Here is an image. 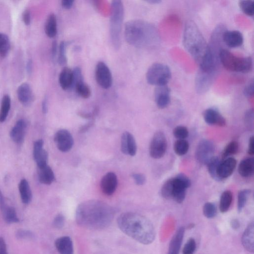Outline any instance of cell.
<instances>
[{
	"instance_id": "9",
	"label": "cell",
	"mask_w": 254,
	"mask_h": 254,
	"mask_svg": "<svg viewBox=\"0 0 254 254\" xmlns=\"http://www.w3.org/2000/svg\"><path fill=\"white\" fill-rule=\"evenodd\" d=\"M168 148L166 136L164 132H156L152 138L150 146L151 156L156 159L162 158L165 155Z\"/></svg>"
},
{
	"instance_id": "3",
	"label": "cell",
	"mask_w": 254,
	"mask_h": 254,
	"mask_svg": "<svg viewBox=\"0 0 254 254\" xmlns=\"http://www.w3.org/2000/svg\"><path fill=\"white\" fill-rule=\"evenodd\" d=\"M118 224L124 234L141 244L149 245L155 239L156 233L153 224L140 214L124 213L118 218Z\"/></svg>"
},
{
	"instance_id": "19",
	"label": "cell",
	"mask_w": 254,
	"mask_h": 254,
	"mask_svg": "<svg viewBox=\"0 0 254 254\" xmlns=\"http://www.w3.org/2000/svg\"><path fill=\"white\" fill-rule=\"evenodd\" d=\"M27 129V123L25 120H18L10 132L12 140L16 144H21L24 141Z\"/></svg>"
},
{
	"instance_id": "23",
	"label": "cell",
	"mask_w": 254,
	"mask_h": 254,
	"mask_svg": "<svg viewBox=\"0 0 254 254\" xmlns=\"http://www.w3.org/2000/svg\"><path fill=\"white\" fill-rule=\"evenodd\" d=\"M242 244L248 252L253 253L254 251V225L250 223L246 228L242 237Z\"/></svg>"
},
{
	"instance_id": "52",
	"label": "cell",
	"mask_w": 254,
	"mask_h": 254,
	"mask_svg": "<svg viewBox=\"0 0 254 254\" xmlns=\"http://www.w3.org/2000/svg\"><path fill=\"white\" fill-rule=\"evenodd\" d=\"M0 254H8L6 242L2 237H0Z\"/></svg>"
},
{
	"instance_id": "32",
	"label": "cell",
	"mask_w": 254,
	"mask_h": 254,
	"mask_svg": "<svg viewBox=\"0 0 254 254\" xmlns=\"http://www.w3.org/2000/svg\"><path fill=\"white\" fill-rule=\"evenodd\" d=\"M220 163V159L214 156L207 164L210 176L214 180L217 181H221L218 175V169Z\"/></svg>"
},
{
	"instance_id": "41",
	"label": "cell",
	"mask_w": 254,
	"mask_h": 254,
	"mask_svg": "<svg viewBox=\"0 0 254 254\" xmlns=\"http://www.w3.org/2000/svg\"><path fill=\"white\" fill-rule=\"evenodd\" d=\"M241 11L246 15L253 17L254 15V2L251 0H242L239 3Z\"/></svg>"
},
{
	"instance_id": "57",
	"label": "cell",
	"mask_w": 254,
	"mask_h": 254,
	"mask_svg": "<svg viewBox=\"0 0 254 254\" xmlns=\"http://www.w3.org/2000/svg\"><path fill=\"white\" fill-rule=\"evenodd\" d=\"M48 106H48V99L46 98H45L42 102V111H43V113H44V114L47 113V112L48 111V108H49Z\"/></svg>"
},
{
	"instance_id": "7",
	"label": "cell",
	"mask_w": 254,
	"mask_h": 254,
	"mask_svg": "<svg viewBox=\"0 0 254 254\" xmlns=\"http://www.w3.org/2000/svg\"><path fill=\"white\" fill-rule=\"evenodd\" d=\"M220 58V64L229 71L248 73L253 68L251 57H238L224 49L221 50Z\"/></svg>"
},
{
	"instance_id": "37",
	"label": "cell",
	"mask_w": 254,
	"mask_h": 254,
	"mask_svg": "<svg viewBox=\"0 0 254 254\" xmlns=\"http://www.w3.org/2000/svg\"><path fill=\"white\" fill-rule=\"evenodd\" d=\"M173 186V178H170L166 181L161 190V194L163 197L167 200L172 199Z\"/></svg>"
},
{
	"instance_id": "17",
	"label": "cell",
	"mask_w": 254,
	"mask_h": 254,
	"mask_svg": "<svg viewBox=\"0 0 254 254\" xmlns=\"http://www.w3.org/2000/svg\"><path fill=\"white\" fill-rule=\"evenodd\" d=\"M121 150L126 155L135 156L137 152V146L133 135L129 132H125L121 137Z\"/></svg>"
},
{
	"instance_id": "43",
	"label": "cell",
	"mask_w": 254,
	"mask_h": 254,
	"mask_svg": "<svg viewBox=\"0 0 254 254\" xmlns=\"http://www.w3.org/2000/svg\"><path fill=\"white\" fill-rule=\"evenodd\" d=\"M175 138L178 140H186L189 136V131L186 127L178 126L175 127L173 131Z\"/></svg>"
},
{
	"instance_id": "44",
	"label": "cell",
	"mask_w": 254,
	"mask_h": 254,
	"mask_svg": "<svg viewBox=\"0 0 254 254\" xmlns=\"http://www.w3.org/2000/svg\"><path fill=\"white\" fill-rule=\"evenodd\" d=\"M67 45V44L65 41H62L59 45L58 62L61 66L65 65L67 62L66 54Z\"/></svg>"
},
{
	"instance_id": "59",
	"label": "cell",
	"mask_w": 254,
	"mask_h": 254,
	"mask_svg": "<svg viewBox=\"0 0 254 254\" xmlns=\"http://www.w3.org/2000/svg\"><path fill=\"white\" fill-rule=\"evenodd\" d=\"M33 70V62L29 60L27 65V71L29 74H31Z\"/></svg>"
},
{
	"instance_id": "8",
	"label": "cell",
	"mask_w": 254,
	"mask_h": 254,
	"mask_svg": "<svg viewBox=\"0 0 254 254\" xmlns=\"http://www.w3.org/2000/svg\"><path fill=\"white\" fill-rule=\"evenodd\" d=\"M171 78L170 68L163 63H154L149 68L146 74L149 84L156 86L167 85Z\"/></svg>"
},
{
	"instance_id": "45",
	"label": "cell",
	"mask_w": 254,
	"mask_h": 254,
	"mask_svg": "<svg viewBox=\"0 0 254 254\" xmlns=\"http://www.w3.org/2000/svg\"><path fill=\"white\" fill-rule=\"evenodd\" d=\"M196 241L193 238H190L184 245L183 249V254H193L196 250Z\"/></svg>"
},
{
	"instance_id": "22",
	"label": "cell",
	"mask_w": 254,
	"mask_h": 254,
	"mask_svg": "<svg viewBox=\"0 0 254 254\" xmlns=\"http://www.w3.org/2000/svg\"><path fill=\"white\" fill-rule=\"evenodd\" d=\"M174 178V186L172 199L178 203H181L186 199L188 187L176 176Z\"/></svg>"
},
{
	"instance_id": "20",
	"label": "cell",
	"mask_w": 254,
	"mask_h": 254,
	"mask_svg": "<svg viewBox=\"0 0 254 254\" xmlns=\"http://www.w3.org/2000/svg\"><path fill=\"white\" fill-rule=\"evenodd\" d=\"M237 165V161L233 157H230L221 161L218 169V175L221 181L232 175Z\"/></svg>"
},
{
	"instance_id": "34",
	"label": "cell",
	"mask_w": 254,
	"mask_h": 254,
	"mask_svg": "<svg viewBox=\"0 0 254 254\" xmlns=\"http://www.w3.org/2000/svg\"><path fill=\"white\" fill-rule=\"evenodd\" d=\"M1 212L3 218L7 223L12 224L19 221L16 211L13 207L7 205L4 209L1 210Z\"/></svg>"
},
{
	"instance_id": "14",
	"label": "cell",
	"mask_w": 254,
	"mask_h": 254,
	"mask_svg": "<svg viewBox=\"0 0 254 254\" xmlns=\"http://www.w3.org/2000/svg\"><path fill=\"white\" fill-rule=\"evenodd\" d=\"M101 186L102 191L105 195H112L116 191L118 186L117 175L114 172L107 173L102 178Z\"/></svg>"
},
{
	"instance_id": "35",
	"label": "cell",
	"mask_w": 254,
	"mask_h": 254,
	"mask_svg": "<svg viewBox=\"0 0 254 254\" xmlns=\"http://www.w3.org/2000/svg\"><path fill=\"white\" fill-rule=\"evenodd\" d=\"M73 89L76 90L79 96L85 99H88L91 96V89L84 80L77 83Z\"/></svg>"
},
{
	"instance_id": "54",
	"label": "cell",
	"mask_w": 254,
	"mask_h": 254,
	"mask_svg": "<svg viewBox=\"0 0 254 254\" xmlns=\"http://www.w3.org/2000/svg\"><path fill=\"white\" fill-rule=\"evenodd\" d=\"M74 3V0H63L61 2L62 7L65 9H70Z\"/></svg>"
},
{
	"instance_id": "13",
	"label": "cell",
	"mask_w": 254,
	"mask_h": 254,
	"mask_svg": "<svg viewBox=\"0 0 254 254\" xmlns=\"http://www.w3.org/2000/svg\"><path fill=\"white\" fill-rule=\"evenodd\" d=\"M170 92V89L167 85L156 86L154 100L159 108L165 109L169 106L171 102Z\"/></svg>"
},
{
	"instance_id": "12",
	"label": "cell",
	"mask_w": 254,
	"mask_h": 254,
	"mask_svg": "<svg viewBox=\"0 0 254 254\" xmlns=\"http://www.w3.org/2000/svg\"><path fill=\"white\" fill-rule=\"evenodd\" d=\"M54 141L58 150L63 152L70 151L74 143L72 135L65 129L57 132L54 136Z\"/></svg>"
},
{
	"instance_id": "27",
	"label": "cell",
	"mask_w": 254,
	"mask_h": 254,
	"mask_svg": "<svg viewBox=\"0 0 254 254\" xmlns=\"http://www.w3.org/2000/svg\"><path fill=\"white\" fill-rule=\"evenodd\" d=\"M18 189L23 203L28 204L32 200V192L28 181L25 179H22L18 185Z\"/></svg>"
},
{
	"instance_id": "5",
	"label": "cell",
	"mask_w": 254,
	"mask_h": 254,
	"mask_svg": "<svg viewBox=\"0 0 254 254\" xmlns=\"http://www.w3.org/2000/svg\"><path fill=\"white\" fill-rule=\"evenodd\" d=\"M183 42L185 49L200 65L208 50V43L197 25L192 20L188 21L185 26Z\"/></svg>"
},
{
	"instance_id": "33",
	"label": "cell",
	"mask_w": 254,
	"mask_h": 254,
	"mask_svg": "<svg viewBox=\"0 0 254 254\" xmlns=\"http://www.w3.org/2000/svg\"><path fill=\"white\" fill-rule=\"evenodd\" d=\"M11 106L10 97L8 95H5L2 99L1 109H0V123H3L6 120Z\"/></svg>"
},
{
	"instance_id": "48",
	"label": "cell",
	"mask_w": 254,
	"mask_h": 254,
	"mask_svg": "<svg viewBox=\"0 0 254 254\" xmlns=\"http://www.w3.org/2000/svg\"><path fill=\"white\" fill-rule=\"evenodd\" d=\"M65 218L62 214L57 215L54 218L53 222L54 227L57 229L62 228L65 225Z\"/></svg>"
},
{
	"instance_id": "46",
	"label": "cell",
	"mask_w": 254,
	"mask_h": 254,
	"mask_svg": "<svg viewBox=\"0 0 254 254\" xmlns=\"http://www.w3.org/2000/svg\"><path fill=\"white\" fill-rule=\"evenodd\" d=\"M254 110L250 109L247 110L245 114V123L249 129L253 130L254 128Z\"/></svg>"
},
{
	"instance_id": "24",
	"label": "cell",
	"mask_w": 254,
	"mask_h": 254,
	"mask_svg": "<svg viewBox=\"0 0 254 254\" xmlns=\"http://www.w3.org/2000/svg\"><path fill=\"white\" fill-rule=\"evenodd\" d=\"M55 247L60 254H74V246L71 238L63 237L56 239Z\"/></svg>"
},
{
	"instance_id": "11",
	"label": "cell",
	"mask_w": 254,
	"mask_h": 254,
	"mask_svg": "<svg viewBox=\"0 0 254 254\" xmlns=\"http://www.w3.org/2000/svg\"><path fill=\"white\" fill-rule=\"evenodd\" d=\"M95 77L97 83L104 89L112 85L113 78L110 68L103 62H99L96 67Z\"/></svg>"
},
{
	"instance_id": "36",
	"label": "cell",
	"mask_w": 254,
	"mask_h": 254,
	"mask_svg": "<svg viewBox=\"0 0 254 254\" xmlns=\"http://www.w3.org/2000/svg\"><path fill=\"white\" fill-rule=\"evenodd\" d=\"M11 48V43L9 37L5 34L0 33V56L5 58L8 54Z\"/></svg>"
},
{
	"instance_id": "39",
	"label": "cell",
	"mask_w": 254,
	"mask_h": 254,
	"mask_svg": "<svg viewBox=\"0 0 254 254\" xmlns=\"http://www.w3.org/2000/svg\"><path fill=\"white\" fill-rule=\"evenodd\" d=\"M239 144L236 141L230 142L224 149L222 152V158L226 159L230 156L236 154L239 151Z\"/></svg>"
},
{
	"instance_id": "51",
	"label": "cell",
	"mask_w": 254,
	"mask_h": 254,
	"mask_svg": "<svg viewBox=\"0 0 254 254\" xmlns=\"http://www.w3.org/2000/svg\"><path fill=\"white\" fill-rule=\"evenodd\" d=\"M22 20L27 26L31 24L32 21V16L31 12L27 10H26L22 15Z\"/></svg>"
},
{
	"instance_id": "47",
	"label": "cell",
	"mask_w": 254,
	"mask_h": 254,
	"mask_svg": "<svg viewBox=\"0 0 254 254\" xmlns=\"http://www.w3.org/2000/svg\"><path fill=\"white\" fill-rule=\"evenodd\" d=\"M16 236L19 239H32L34 237V235L31 231L27 230H19L16 234Z\"/></svg>"
},
{
	"instance_id": "2",
	"label": "cell",
	"mask_w": 254,
	"mask_h": 254,
	"mask_svg": "<svg viewBox=\"0 0 254 254\" xmlns=\"http://www.w3.org/2000/svg\"><path fill=\"white\" fill-rule=\"evenodd\" d=\"M115 212L109 204L99 200H89L77 207L76 220L80 226L91 230H102L112 223Z\"/></svg>"
},
{
	"instance_id": "38",
	"label": "cell",
	"mask_w": 254,
	"mask_h": 254,
	"mask_svg": "<svg viewBox=\"0 0 254 254\" xmlns=\"http://www.w3.org/2000/svg\"><path fill=\"white\" fill-rule=\"evenodd\" d=\"M189 149V144L186 140H178L174 143V151L178 156L186 154Z\"/></svg>"
},
{
	"instance_id": "28",
	"label": "cell",
	"mask_w": 254,
	"mask_h": 254,
	"mask_svg": "<svg viewBox=\"0 0 254 254\" xmlns=\"http://www.w3.org/2000/svg\"><path fill=\"white\" fill-rule=\"evenodd\" d=\"M254 160L253 158H248L242 160L239 165L238 173L244 178L251 177L254 174Z\"/></svg>"
},
{
	"instance_id": "60",
	"label": "cell",
	"mask_w": 254,
	"mask_h": 254,
	"mask_svg": "<svg viewBox=\"0 0 254 254\" xmlns=\"http://www.w3.org/2000/svg\"><path fill=\"white\" fill-rule=\"evenodd\" d=\"M146 2L152 4H158L161 3L160 0H147Z\"/></svg>"
},
{
	"instance_id": "16",
	"label": "cell",
	"mask_w": 254,
	"mask_h": 254,
	"mask_svg": "<svg viewBox=\"0 0 254 254\" xmlns=\"http://www.w3.org/2000/svg\"><path fill=\"white\" fill-rule=\"evenodd\" d=\"M222 40L227 47L237 48L241 46L244 42L243 34L238 31L226 30L222 36Z\"/></svg>"
},
{
	"instance_id": "53",
	"label": "cell",
	"mask_w": 254,
	"mask_h": 254,
	"mask_svg": "<svg viewBox=\"0 0 254 254\" xmlns=\"http://www.w3.org/2000/svg\"><path fill=\"white\" fill-rule=\"evenodd\" d=\"M248 153L250 155L254 154V137L253 135L251 136L249 139Z\"/></svg>"
},
{
	"instance_id": "4",
	"label": "cell",
	"mask_w": 254,
	"mask_h": 254,
	"mask_svg": "<svg viewBox=\"0 0 254 254\" xmlns=\"http://www.w3.org/2000/svg\"><path fill=\"white\" fill-rule=\"evenodd\" d=\"M124 35L127 42L136 48L153 49L160 43L157 28L152 23L144 20L134 19L127 22Z\"/></svg>"
},
{
	"instance_id": "18",
	"label": "cell",
	"mask_w": 254,
	"mask_h": 254,
	"mask_svg": "<svg viewBox=\"0 0 254 254\" xmlns=\"http://www.w3.org/2000/svg\"><path fill=\"white\" fill-rule=\"evenodd\" d=\"M204 121L207 124L224 127L226 125V120L218 110L214 108H209L203 114Z\"/></svg>"
},
{
	"instance_id": "58",
	"label": "cell",
	"mask_w": 254,
	"mask_h": 254,
	"mask_svg": "<svg viewBox=\"0 0 254 254\" xmlns=\"http://www.w3.org/2000/svg\"><path fill=\"white\" fill-rule=\"evenodd\" d=\"M231 225L234 229H237L240 227V223L237 220H234L231 222Z\"/></svg>"
},
{
	"instance_id": "49",
	"label": "cell",
	"mask_w": 254,
	"mask_h": 254,
	"mask_svg": "<svg viewBox=\"0 0 254 254\" xmlns=\"http://www.w3.org/2000/svg\"><path fill=\"white\" fill-rule=\"evenodd\" d=\"M243 94L247 98L253 97L254 94V85L253 80L250 81V82L245 86Z\"/></svg>"
},
{
	"instance_id": "50",
	"label": "cell",
	"mask_w": 254,
	"mask_h": 254,
	"mask_svg": "<svg viewBox=\"0 0 254 254\" xmlns=\"http://www.w3.org/2000/svg\"><path fill=\"white\" fill-rule=\"evenodd\" d=\"M132 177L137 186H143L146 182V176L141 173H135L132 175Z\"/></svg>"
},
{
	"instance_id": "10",
	"label": "cell",
	"mask_w": 254,
	"mask_h": 254,
	"mask_svg": "<svg viewBox=\"0 0 254 254\" xmlns=\"http://www.w3.org/2000/svg\"><path fill=\"white\" fill-rule=\"evenodd\" d=\"M215 152V146L212 141L202 140L197 147L196 158L201 165H207L214 156Z\"/></svg>"
},
{
	"instance_id": "21",
	"label": "cell",
	"mask_w": 254,
	"mask_h": 254,
	"mask_svg": "<svg viewBox=\"0 0 254 254\" xmlns=\"http://www.w3.org/2000/svg\"><path fill=\"white\" fill-rule=\"evenodd\" d=\"M17 95L19 102L24 105L28 106L33 100V92L28 83H23L17 88Z\"/></svg>"
},
{
	"instance_id": "31",
	"label": "cell",
	"mask_w": 254,
	"mask_h": 254,
	"mask_svg": "<svg viewBox=\"0 0 254 254\" xmlns=\"http://www.w3.org/2000/svg\"><path fill=\"white\" fill-rule=\"evenodd\" d=\"M233 200V195L229 190L225 191L221 195L220 203V210L221 213L227 212L230 208Z\"/></svg>"
},
{
	"instance_id": "25",
	"label": "cell",
	"mask_w": 254,
	"mask_h": 254,
	"mask_svg": "<svg viewBox=\"0 0 254 254\" xmlns=\"http://www.w3.org/2000/svg\"><path fill=\"white\" fill-rule=\"evenodd\" d=\"M185 228H180L170 241L168 254H179L185 234Z\"/></svg>"
},
{
	"instance_id": "29",
	"label": "cell",
	"mask_w": 254,
	"mask_h": 254,
	"mask_svg": "<svg viewBox=\"0 0 254 254\" xmlns=\"http://www.w3.org/2000/svg\"><path fill=\"white\" fill-rule=\"evenodd\" d=\"M39 182L45 185H51L55 180V175L51 168L48 165L39 169Z\"/></svg>"
},
{
	"instance_id": "42",
	"label": "cell",
	"mask_w": 254,
	"mask_h": 254,
	"mask_svg": "<svg viewBox=\"0 0 254 254\" xmlns=\"http://www.w3.org/2000/svg\"><path fill=\"white\" fill-rule=\"evenodd\" d=\"M203 214L208 219H212L216 217L217 214V206L213 203H206L203 207Z\"/></svg>"
},
{
	"instance_id": "15",
	"label": "cell",
	"mask_w": 254,
	"mask_h": 254,
	"mask_svg": "<svg viewBox=\"0 0 254 254\" xmlns=\"http://www.w3.org/2000/svg\"><path fill=\"white\" fill-rule=\"evenodd\" d=\"M43 146L42 140L35 141L34 146V157L38 169L48 165L49 154Z\"/></svg>"
},
{
	"instance_id": "26",
	"label": "cell",
	"mask_w": 254,
	"mask_h": 254,
	"mask_svg": "<svg viewBox=\"0 0 254 254\" xmlns=\"http://www.w3.org/2000/svg\"><path fill=\"white\" fill-rule=\"evenodd\" d=\"M73 80V70L68 67L64 68L61 72L59 78L61 87L64 90L71 89Z\"/></svg>"
},
{
	"instance_id": "40",
	"label": "cell",
	"mask_w": 254,
	"mask_h": 254,
	"mask_svg": "<svg viewBox=\"0 0 254 254\" xmlns=\"http://www.w3.org/2000/svg\"><path fill=\"white\" fill-rule=\"evenodd\" d=\"M250 194L251 190L249 189H244L239 192L237 202V209L239 212H241L244 208Z\"/></svg>"
},
{
	"instance_id": "56",
	"label": "cell",
	"mask_w": 254,
	"mask_h": 254,
	"mask_svg": "<svg viewBox=\"0 0 254 254\" xmlns=\"http://www.w3.org/2000/svg\"><path fill=\"white\" fill-rule=\"evenodd\" d=\"M58 45L56 41L53 42L52 44V49H51V54L53 59H55L56 57L58 51Z\"/></svg>"
},
{
	"instance_id": "6",
	"label": "cell",
	"mask_w": 254,
	"mask_h": 254,
	"mask_svg": "<svg viewBox=\"0 0 254 254\" xmlns=\"http://www.w3.org/2000/svg\"><path fill=\"white\" fill-rule=\"evenodd\" d=\"M124 18V7L120 0H114L111 4L110 37L112 47L119 51L121 46V34Z\"/></svg>"
},
{
	"instance_id": "30",
	"label": "cell",
	"mask_w": 254,
	"mask_h": 254,
	"mask_svg": "<svg viewBox=\"0 0 254 254\" xmlns=\"http://www.w3.org/2000/svg\"><path fill=\"white\" fill-rule=\"evenodd\" d=\"M45 32L49 37L54 38L57 34V21L54 14H51L46 20Z\"/></svg>"
},
{
	"instance_id": "55",
	"label": "cell",
	"mask_w": 254,
	"mask_h": 254,
	"mask_svg": "<svg viewBox=\"0 0 254 254\" xmlns=\"http://www.w3.org/2000/svg\"><path fill=\"white\" fill-rule=\"evenodd\" d=\"M94 120H92L91 121L82 126L80 129L81 133H85L92 126L94 125Z\"/></svg>"
},
{
	"instance_id": "1",
	"label": "cell",
	"mask_w": 254,
	"mask_h": 254,
	"mask_svg": "<svg viewBox=\"0 0 254 254\" xmlns=\"http://www.w3.org/2000/svg\"><path fill=\"white\" fill-rule=\"evenodd\" d=\"M226 30L222 25H218L213 32L208 50L195 78V88L198 94H205L213 84L220 70V54L222 49V36Z\"/></svg>"
}]
</instances>
